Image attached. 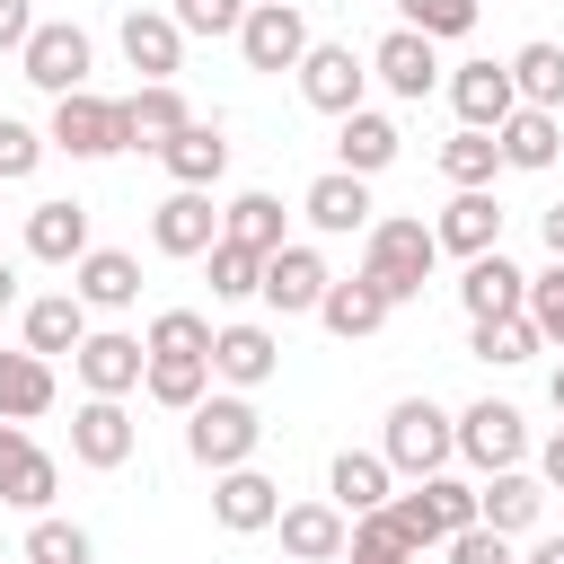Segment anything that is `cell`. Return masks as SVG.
Listing matches in <instances>:
<instances>
[{"label": "cell", "mask_w": 564, "mask_h": 564, "mask_svg": "<svg viewBox=\"0 0 564 564\" xmlns=\"http://www.w3.org/2000/svg\"><path fill=\"white\" fill-rule=\"evenodd\" d=\"M397 141H405V132L361 106V115H344V132H335V167H344V176H379V167L397 159Z\"/></svg>", "instance_id": "obj_32"}, {"label": "cell", "mask_w": 564, "mask_h": 564, "mask_svg": "<svg viewBox=\"0 0 564 564\" xmlns=\"http://www.w3.org/2000/svg\"><path fill=\"white\" fill-rule=\"evenodd\" d=\"M370 79H379L388 97H405V106H423V97L441 88V62H432V35H414V26H397V35H379V53H370Z\"/></svg>", "instance_id": "obj_13"}, {"label": "cell", "mask_w": 564, "mask_h": 564, "mask_svg": "<svg viewBox=\"0 0 564 564\" xmlns=\"http://www.w3.org/2000/svg\"><path fill=\"white\" fill-rule=\"evenodd\" d=\"M388 308H397V300H388V291H379L370 273H352V282H335V291L317 300L326 335H344V344H352V335H379V326H388Z\"/></svg>", "instance_id": "obj_31"}, {"label": "cell", "mask_w": 564, "mask_h": 564, "mask_svg": "<svg viewBox=\"0 0 564 564\" xmlns=\"http://www.w3.org/2000/svg\"><path fill=\"white\" fill-rule=\"evenodd\" d=\"M159 167H167L176 185H203V194H212V185H220V167H229V141H220V123H203V115H194L176 141H159Z\"/></svg>", "instance_id": "obj_26"}, {"label": "cell", "mask_w": 564, "mask_h": 564, "mask_svg": "<svg viewBox=\"0 0 564 564\" xmlns=\"http://www.w3.org/2000/svg\"><path fill=\"white\" fill-rule=\"evenodd\" d=\"M132 414H123V397H88L79 414H70V458L79 467H123L132 458Z\"/></svg>", "instance_id": "obj_18"}, {"label": "cell", "mask_w": 564, "mask_h": 564, "mask_svg": "<svg viewBox=\"0 0 564 564\" xmlns=\"http://www.w3.org/2000/svg\"><path fill=\"white\" fill-rule=\"evenodd\" d=\"M397 9H405V26H414V35H432V44L476 26V0H397Z\"/></svg>", "instance_id": "obj_46"}, {"label": "cell", "mask_w": 564, "mask_h": 564, "mask_svg": "<svg viewBox=\"0 0 564 564\" xmlns=\"http://www.w3.org/2000/svg\"><path fill=\"white\" fill-rule=\"evenodd\" d=\"M159 405H176V414H194L203 405V388H212V361H176V352H150V379H141Z\"/></svg>", "instance_id": "obj_39"}, {"label": "cell", "mask_w": 564, "mask_h": 564, "mask_svg": "<svg viewBox=\"0 0 564 564\" xmlns=\"http://www.w3.org/2000/svg\"><path fill=\"white\" fill-rule=\"evenodd\" d=\"M44 150H53V141H44L35 123H18V115H0V185H18V176H35V167H44Z\"/></svg>", "instance_id": "obj_44"}, {"label": "cell", "mask_w": 564, "mask_h": 564, "mask_svg": "<svg viewBox=\"0 0 564 564\" xmlns=\"http://www.w3.org/2000/svg\"><path fill=\"white\" fill-rule=\"evenodd\" d=\"M282 555L291 564H344V546H352V520L335 511V502H282Z\"/></svg>", "instance_id": "obj_15"}, {"label": "cell", "mask_w": 564, "mask_h": 564, "mask_svg": "<svg viewBox=\"0 0 564 564\" xmlns=\"http://www.w3.org/2000/svg\"><path fill=\"white\" fill-rule=\"evenodd\" d=\"M361 88H370V62L352 53V44H308V62H300V97L317 106V115H361Z\"/></svg>", "instance_id": "obj_7"}, {"label": "cell", "mask_w": 564, "mask_h": 564, "mask_svg": "<svg viewBox=\"0 0 564 564\" xmlns=\"http://www.w3.org/2000/svg\"><path fill=\"white\" fill-rule=\"evenodd\" d=\"M432 256H441V238H432L423 220H370V256H361V273H370L388 300H423Z\"/></svg>", "instance_id": "obj_4"}, {"label": "cell", "mask_w": 564, "mask_h": 564, "mask_svg": "<svg viewBox=\"0 0 564 564\" xmlns=\"http://www.w3.org/2000/svg\"><path fill=\"white\" fill-rule=\"evenodd\" d=\"M546 397H555V414H564V361H555V388H546Z\"/></svg>", "instance_id": "obj_54"}, {"label": "cell", "mask_w": 564, "mask_h": 564, "mask_svg": "<svg viewBox=\"0 0 564 564\" xmlns=\"http://www.w3.org/2000/svg\"><path fill=\"white\" fill-rule=\"evenodd\" d=\"M26 256L35 264H79L88 256V203H35L26 212Z\"/></svg>", "instance_id": "obj_27"}, {"label": "cell", "mask_w": 564, "mask_h": 564, "mask_svg": "<svg viewBox=\"0 0 564 564\" xmlns=\"http://www.w3.org/2000/svg\"><path fill=\"white\" fill-rule=\"evenodd\" d=\"M273 361H282V352H273V326H247V317H238V326L212 335V379H229V388H264Z\"/></svg>", "instance_id": "obj_24"}, {"label": "cell", "mask_w": 564, "mask_h": 564, "mask_svg": "<svg viewBox=\"0 0 564 564\" xmlns=\"http://www.w3.org/2000/svg\"><path fill=\"white\" fill-rule=\"evenodd\" d=\"M53 405V361L44 352H0V423H35Z\"/></svg>", "instance_id": "obj_33"}, {"label": "cell", "mask_w": 564, "mask_h": 564, "mask_svg": "<svg viewBox=\"0 0 564 564\" xmlns=\"http://www.w3.org/2000/svg\"><path fill=\"white\" fill-rule=\"evenodd\" d=\"M458 308H467V326H485V317H520V308H529V273L494 247V256H476V264L458 273Z\"/></svg>", "instance_id": "obj_14"}, {"label": "cell", "mask_w": 564, "mask_h": 564, "mask_svg": "<svg viewBox=\"0 0 564 564\" xmlns=\"http://www.w3.org/2000/svg\"><path fill=\"white\" fill-rule=\"evenodd\" d=\"M150 247H159V256H212V247H220L212 194H203V185H176V194L150 212Z\"/></svg>", "instance_id": "obj_12"}, {"label": "cell", "mask_w": 564, "mask_h": 564, "mask_svg": "<svg viewBox=\"0 0 564 564\" xmlns=\"http://www.w3.org/2000/svg\"><path fill=\"white\" fill-rule=\"evenodd\" d=\"M212 335H220V326H212L203 308H159L141 344H150V352H176V361H212Z\"/></svg>", "instance_id": "obj_38"}, {"label": "cell", "mask_w": 564, "mask_h": 564, "mask_svg": "<svg viewBox=\"0 0 564 564\" xmlns=\"http://www.w3.org/2000/svg\"><path fill=\"white\" fill-rule=\"evenodd\" d=\"M538 229H546V256L564 264V203H546V220H538Z\"/></svg>", "instance_id": "obj_51"}, {"label": "cell", "mask_w": 564, "mask_h": 564, "mask_svg": "<svg viewBox=\"0 0 564 564\" xmlns=\"http://www.w3.org/2000/svg\"><path fill=\"white\" fill-rule=\"evenodd\" d=\"M26 564H88V529L79 520H35L26 529Z\"/></svg>", "instance_id": "obj_43"}, {"label": "cell", "mask_w": 564, "mask_h": 564, "mask_svg": "<svg viewBox=\"0 0 564 564\" xmlns=\"http://www.w3.org/2000/svg\"><path fill=\"white\" fill-rule=\"evenodd\" d=\"M9 300H18V273H9V256H0V308H9Z\"/></svg>", "instance_id": "obj_53"}, {"label": "cell", "mask_w": 564, "mask_h": 564, "mask_svg": "<svg viewBox=\"0 0 564 564\" xmlns=\"http://www.w3.org/2000/svg\"><path fill=\"white\" fill-rule=\"evenodd\" d=\"M247 9H256V0H176L167 18H176L185 35H238V26H247Z\"/></svg>", "instance_id": "obj_45"}, {"label": "cell", "mask_w": 564, "mask_h": 564, "mask_svg": "<svg viewBox=\"0 0 564 564\" xmlns=\"http://www.w3.org/2000/svg\"><path fill=\"white\" fill-rule=\"evenodd\" d=\"M494 167H502V141H494V132H467V123H458V132L441 141V176H449L458 194H485Z\"/></svg>", "instance_id": "obj_35"}, {"label": "cell", "mask_w": 564, "mask_h": 564, "mask_svg": "<svg viewBox=\"0 0 564 564\" xmlns=\"http://www.w3.org/2000/svg\"><path fill=\"white\" fill-rule=\"evenodd\" d=\"M388 520H397V538L423 555V546H449L458 529H476V485H458V476H423L414 494H397L388 502Z\"/></svg>", "instance_id": "obj_3"}, {"label": "cell", "mask_w": 564, "mask_h": 564, "mask_svg": "<svg viewBox=\"0 0 564 564\" xmlns=\"http://www.w3.org/2000/svg\"><path fill=\"white\" fill-rule=\"evenodd\" d=\"M212 520H220V529H238V538H256V529H273V520H282V485H273V476H256V467H229V476L212 485Z\"/></svg>", "instance_id": "obj_21"}, {"label": "cell", "mask_w": 564, "mask_h": 564, "mask_svg": "<svg viewBox=\"0 0 564 564\" xmlns=\"http://www.w3.org/2000/svg\"><path fill=\"white\" fill-rule=\"evenodd\" d=\"M538 511H546V485H538V476H520V467H502V476H485V485H476V520H485V529H502V538L538 529Z\"/></svg>", "instance_id": "obj_25"}, {"label": "cell", "mask_w": 564, "mask_h": 564, "mask_svg": "<svg viewBox=\"0 0 564 564\" xmlns=\"http://www.w3.org/2000/svg\"><path fill=\"white\" fill-rule=\"evenodd\" d=\"M273 9H300V0H273Z\"/></svg>", "instance_id": "obj_55"}, {"label": "cell", "mask_w": 564, "mask_h": 564, "mask_svg": "<svg viewBox=\"0 0 564 564\" xmlns=\"http://www.w3.org/2000/svg\"><path fill=\"white\" fill-rule=\"evenodd\" d=\"M529 564H564V538H538V546H529Z\"/></svg>", "instance_id": "obj_52"}, {"label": "cell", "mask_w": 564, "mask_h": 564, "mask_svg": "<svg viewBox=\"0 0 564 564\" xmlns=\"http://www.w3.org/2000/svg\"><path fill=\"white\" fill-rule=\"evenodd\" d=\"M538 344H546V335L529 326V308H520V317H485V326H476V361H529Z\"/></svg>", "instance_id": "obj_41"}, {"label": "cell", "mask_w": 564, "mask_h": 564, "mask_svg": "<svg viewBox=\"0 0 564 564\" xmlns=\"http://www.w3.org/2000/svg\"><path fill=\"white\" fill-rule=\"evenodd\" d=\"M388 476H397V467H388L379 449H344V458L326 467V494H335V511H344V520H370V511H388V502H397V494H388Z\"/></svg>", "instance_id": "obj_23"}, {"label": "cell", "mask_w": 564, "mask_h": 564, "mask_svg": "<svg viewBox=\"0 0 564 564\" xmlns=\"http://www.w3.org/2000/svg\"><path fill=\"white\" fill-rule=\"evenodd\" d=\"M511 88H520V106H564V44H520L511 53Z\"/></svg>", "instance_id": "obj_37"}, {"label": "cell", "mask_w": 564, "mask_h": 564, "mask_svg": "<svg viewBox=\"0 0 564 564\" xmlns=\"http://www.w3.org/2000/svg\"><path fill=\"white\" fill-rule=\"evenodd\" d=\"M123 62L141 70V88H150V79H176V62H185V26H176L167 9H123Z\"/></svg>", "instance_id": "obj_19"}, {"label": "cell", "mask_w": 564, "mask_h": 564, "mask_svg": "<svg viewBox=\"0 0 564 564\" xmlns=\"http://www.w3.org/2000/svg\"><path fill=\"white\" fill-rule=\"evenodd\" d=\"M70 291H79L88 308H132V300H141V264H132L123 247H88V256L70 264Z\"/></svg>", "instance_id": "obj_29"}, {"label": "cell", "mask_w": 564, "mask_h": 564, "mask_svg": "<svg viewBox=\"0 0 564 564\" xmlns=\"http://www.w3.org/2000/svg\"><path fill=\"white\" fill-rule=\"evenodd\" d=\"M185 123H194V106H185L176 79H150V88L123 97V150H159V141H176Z\"/></svg>", "instance_id": "obj_20"}, {"label": "cell", "mask_w": 564, "mask_h": 564, "mask_svg": "<svg viewBox=\"0 0 564 564\" xmlns=\"http://www.w3.org/2000/svg\"><path fill=\"white\" fill-rule=\"evenodd\" d=\"M220 238H238V247H256V256H282L291 238H282V203L273 194H238L229 212H220Z\"/></svg>", "instance_id": "obj_36"}, {"label": "cell", "mask_w": 564, "mask_h": 564, "mask_svg": "<svg viewBox=\"0 0 564 564\" xmlns=\"http://www.w3.org/2000/svg\"><path fill=\"white\" fill-rule=\"evenodd\" d=\"M494 141H502V167H555V150H564V123H555L546 106H520V115H511Z\"/></svg>", "instance_id": "obj_34"}, {"label": "cell", "mask_w": 564, "mask_h": 564, "mask_svg": "<svg viewBox=\"0 0 564 564\" xmlns=\"http://www.w3.org/2000/svg\"><path fill=\"white\" fill-rule=\"evenodd\" d=\"M203 264H212V300H256V291H264V256L238 247V238H220Z\"/></svg>", "instance_id": "obj_40"}, {"label": "cell", "mask_w": 564, "mask_h": 564, "mask_svg": "<svg viewBox=\"0 0 564 564\" xmlns=\"http://www.w3.org/2000/svg\"><path fill=\"white\" fill-rule=\"evenodd\" d=\"M529 326H538L546 344H564V264L529 273Z\"/></svg>", "instance_id": "obj_47"}, {"label": "cell", "mask_w": 564, "mask_h": 564, "mask_svg": "<svg viewBox=\"0 0 564 564\" xmlns=\"http://www.w3.org/2000/svg\"><path fill=\"white\" fill-rule=\"evenodd\" d=\"M344 564H414V546L397 538V520H388V511H370V520H352V546H344Z\"/></svg>", "instance_id": "obj_42"}, {"label": "cell", "mask_w": 564, "mask_h": 564, "mask_svg": "<svg viewBox=\"0 0 564 564\" xmlns=\"http://www.w3.org/2000/svg\"><path fill=\"white\" fill-rule=\"evenodd\" d=\"M256 441H264V414H256L247 397H203V405L185 414V458H194V467H212V476L247 467V458H256Z\"/></svg>", "instance_id": "obj_2"}, {"label": "cell", "mask_w": 564, "mask_h": 564, "mask_svg": "<svg viewBox=\"0 0 564 564\" xmlns=\"http://www.w3.org/2000/svg\"><path fill=\"white\" fill-rule=\"evenodd\" d=\"M53 485H62V467L26 441V423H0V502H18V511H35V520H44Z\"/></svg>", "instance_id": "obj_16"}, {"label": "cell", "mask_w": 564, "mask_h": 564, "mask_svg": "<svg viewBox=\"0 0 564 564\" xmlns=\"http://www.w3.org/2000/svg\"><path fill=\"white\" fill-rule=\"evenodd\" d=\"M449 564H511V538L476 520V529H458V538H449Z\"/></svg>", "instance_id": "obj_48"}, {"label": "cell", "mask_w": 564, "mask_h": 564, "mask_svg": "<svg viewBox=\"0 0 564 564\" xmlns=\"http://www.w3.org/2000/svg\"><path fill=\"white\" fill-rule=\"evenodd\" d=\"M449 106H458V123H467V132H502V123L520 115L511 62H458V79H449Z\"/></svg>", "instance_id": "obj_11"}, {"label": "cell", "mask_w": 564, "mask_h": 564, "mask_svg": "<svg viewBox=\"0 0 564 564\" xmlns=\"http://www.w3.org/2000/svg\"><path fill=\"white\" fill-rule=\"evenodd\" d=\"M238 53H247V70H300V62H308V18L256 0L247 26H238Z\"/></svg>", "instance_id": "obj_10"}, {"label": "cell", "mask_w": 564, "mask_h": 564, "mask_svg": "<svg viewBox=\"0 0 564 564\" xmlns=\"http://www.w3.org/2000/svg\"><path fill=\"white\" fill-rule=\"evenodd\" d=\"M70 370H79L88 397H132V388L150 379V344L123 335V326H106V335H88V344L70 352Z\"/></svg>", "instance_id": "obj_8"}, {"label": "cell", "mask_w": 564, "mask_h": 564, "mask_svg": "<svg viewBox=\"0 0 564 564\" xmlns=\"http://www.w3.org/2000/svg\"><path fill=\"white\" fill-rule=\"evenodd\" d=\"M18 79H35L44 97H79V88H88V35H79L70 18H44V26L26 35V53H18Z\"/></svg>", "instance_id": "obj_5"}, {"label": "cell", "mask_w": 564, "mask_h": 564, "mask_svg": "<svg viewBox=\"0 0 564 564\" xmlns=\"http://www.w3.org/2000/svg\"><path fill=\"white\" fill-rule=\"evenodd\" d=\"M300 212H308V229H326V238H352V229H370V176H344V167H326V176L300 194Z\"/></svg>", "instance_id": "obj_22"}, {"label": "cell", "mask_w": 564, "mask_h": 564, "mask_svg": "<svg viewBox=\"0 0 564 564\" xmlns=\"http://www.w3.org/2000/svg\"><path fill=\"white\" fill-rule=\"evenodd\" d=\"M432 238H441L449 256H467V264H476V256H494V247H502V203H494V194H458V203L432 220Z\"/></svg>", "instance_id": "obj_28"}, {"label": "cell", "mask_w": 564, "mask_h": 564, "mask_svg": "<svg viewBox=\"0 0 564 564\" xmlns=\"http://www.w3.org/2000/svg\"><path fill=\"white\" fill-rule=\"evenodd\" d=\"M88 344V300L79 291H44V300H26V352H79Z\"/></svg>", "instance_id": "obj_30"}, {"label": "cell", "mask_w": 564, "mask_h": 564, "mask_svg": "<svg viewBox=\"0 0 564 564\" xmlns=\"http://www.w3.org/2000/svg\"><path fill=\"white\" fill-rule=\"evenodd\" d=\"M538 485H555V494H564V423H555V432H546V449H538Z\"/></svg>", "instance_id": "obj_50"}, {"label": "cell", "mask_w": 564, "mask_h": 564, "mask_svg": "<svg viewBox=\"0 0 564 564\" xmlns=\"http://www.w3.org/2000/svg\"><path fill=\"white\" fill-rule=\"evenodd\" d=\"M379 458H388L397 476L423 485V476H441V467L458 458V423H449L432 397H397V405H388V441H379Z\"/></svg>", "instance_id": "obj_1"}, {"label": "cell", "mask_w": 564, "mask_h": 564, "mask_svg": "<svg viewBox=\"0 0 564 564\" xmlns=\"http://www.w3.org/2000/svg\"><path fill=\"white\" fill-rule=\"evenodd\" d=\"M53 150H70V159H115L123 150V97H53V132H44Z\"/></svg>", "instance_id": "obj_6"}, {"label": "cell", "mask_w": 564, "mask_h": 564, "mask_svg": "<svg viewBox=\"0 0 564 564\" xmlns=\"http://www.w3.org/2000/svg\"><path fill=\"white\" fill-rule=\"evenodd\" d=\"M520 449H529V423H520V405H467L458 414V458L467 467H485V476H502V467H520Z\"/></svg>", "instance_id": "obj_9"}, {"label": "cell", "mask_w": 564, "mask_h": 564, "mask_svg": "<svg viewBox=\"0 0 564 564\" xmlns=\"http://www.w3.org/2000/svg\"><path fill=\"white\" fill-rule=\"evenodd\" d=\"M335 291V273H326V256L317 247H282V256H264V308H282V317H300V308H317Z\"/></svg>", "instance_id": "obj_17"}, {"label": "cell", "mask_w": 564, "mask_h": 564, "mask_svg": "<svg viewBox=\"0 0 564 564\" xmlns=\"http://www.w3.org/2000/svg\"><path fill=\"white\" fill-rule=\"evenodd\" d=\"M44 18H35V0H0V53H26V35H35Z\"/></svg>", "instance_id": "obj_49"}]
</instances>
